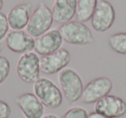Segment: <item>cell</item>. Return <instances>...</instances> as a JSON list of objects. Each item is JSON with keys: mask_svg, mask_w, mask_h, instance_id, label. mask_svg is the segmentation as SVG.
<instances>
[{"mask_svg": "<svg viewBox=\"0 0 126 118\" xmlns=\"http://www.w3.org/2000/svg\"><path fill=\"white\" fill-rule=\"evenodd\" d=\"M58 83L63 97L67 103H74L80 100L84 85L79 73L73 68L66 67L58 74Z\"/></svg>", "mask_w": 126, "mask_h": 118, "instance_id": "obj_1", "label": "cell"}, {"mask_svg": "<svg viewBox=\"0 0 126 118\" xmlns=\"http://www.w3.org/2000/svg\"><path fill=\"white\" fill-rule=\"evenodd\" d=\"M63 42L70 45L86 46L93 43L94 37L89 27L79 21L63 23L59 28Z\"/></svg>", "mask_w": 126, "mask_h": 118, "instance_id": "obj_2", "label": "cell"}, {"mask_svg": "<svg viewBox=\"0 0 126 118\" xmlns=\"http://www.w3.org/2000/svg\"><path fill=\"white\" fill-rule=\"evenodd\" d=\"M34 94L39 98L45 107L56 109L63 102L61 89L53 81L46 78H39L34 83Z\"/></svg>", "mask_w": 126, "mask_h": 118, "instance_id": "obj_3", "label": "cell"}, {"mask_svg": "<svg viewBox=\"0 0 126 118\" xmlns=\"http://www.w3.org/2000/svg\"><path fill=\"white\" fill-rule=\"evenodd\" d=\"M53 22L52 10L44 2H41L30 16L26 32L34 38H37L50 30Z\"/></svg>", "mask_w": 126, "mask_h": 118, "instance_id": "obj_4", "label": "cell"}, {"mask_svg": "<svg viewBox=\"0 0 126 118\" xmlns=\"http://www.w3.org/2000/svg\"><path fill=\"white\" fill-rule=\"evenodd\" d=\"M40 58L36 53L22 54L16 64V73L22 81L34 84L40 78Z\"/></svg>", "mask_w": 126, "mask_h": 118, "instance_id": "obj_5", "label": "cell"}, {"mask_svg": "<svg viewBox=\"0 0 126 118\" xmlns=\"http://www.w3.org/2000/svg\"><path fill=\"white\" fill-rule=\"evenodd\" d=\"M112 87V81L107 77L94 78L84 86L80 98L81 102L87 104L96 103L98 100L110 94Z\"/></svg>", "mask_w": 126, "mask_h": 118, "instance_id": "obj_6", "label": "cell"}, {"mask_svg": "<svg viewBox=\"0 0 126 118\" xmlns=\"http://www.w3.org/2000/svg\"><path fill=\"white\" fill-rule=\"evenodd\" d=\"M116 13L112 4L106 0H98L96 9L91 18V24L96 32L103 33L113 25Z\"/></svg>", "mask_w": 126, "mask_h": 118, "instance_id": "obj_7", "label": "cell"}, {"mask_svg": "<svg viewBox=\"0 0 126 118\" xmlns=\"http://www.w3.org/2000/svg\"><path fill=\"white\" fill-rule=\"evenodd\" d=\"M71 54L66 48H61L53 54L40 58V69L44 74L53 75L65 69L70 63Z\"/></svg>", "mask_w": 126, "mask_h": 118, "instance_id": "obj_8", "label": "cell"}, {"mask_svg": "<svg viewBox=\"0 0 126 118\" xmlns=\"http://www.w3.org/2000/svg\"><path fill=\"white\" fill-rule=\"evenodd\" d=\"M35 39L23 30H12L5 37L7 47L15 54H24L35 49Z\"/></svg>", "mask_w": 126, "mask_h": 118, "instance_id": "obj_9", "label": "cell"}, {"mask_svg": "<svg viewBox=\"0 0 126 118\" xmlns=\"http://www.w3.org/2000/svg\"><path fill=\"white\" fill-rule=\"evenodd\" d=\"M94 110L111 118L122 117L126 114V102L120 97L109 94L95 103Z\"/></svg>", "mask_w": 126, "mask_h": 118, "instance_id": "obj_10", "label": "cell"}, {"mask_svg": "<svg viewBox=\"0 0 126 118\" xmlns=\"http://www.w3.org/2000/svg\"><path fill=\"white\" fill-rule=\"evenodd\" d=\"M63 39L59 30H50L35 38V51L40 55H47L61 49Z\"/></svg>", "mask_w": 126, "mask_h": 118, "instance_id": "obj_11", "label": "cell"}, {"mask_svg": "<svg viewBox=\"0 0 126 118\" xmlns=\"http://www.w3.org/2000/svg\"><path fill=\"white\" fill-rule=\"evenodd\" d=\"M16 103L25 118H42L44 113V105L39 98L31 92L18 96Z\"/></svg>", "mask_w": 126, "mask_h": 118, "instance_id": "obj_12", "label": "cell"}, {"mask_svg": "<svg viewBox=\"0 0 126 118\" xmlns=\"http://www.w3.org/2000/svg\"><path fill=\"white\" fill-rule=\"evenodd\" d=\"M31 9L30 4H20L13 7L7 15L10 28L13 30L26 29L31 16Z\"/></svg>", "mask_w": 126, "mask_h": 118, "instance_id": "obj_13", "label": "cell"}, {"mask_svg": "<svg viewBox=\"0 0 126 118\" xmlns=\"http://www.w3.org/2000/svg\"><path fill=\"white\" fill-rule=\"evenodd\" d=\"M77 0H54L52 9L54 21L58 23H66L72 21L76 15Z\"/></svg>", "mask_w": 126, "mask_h": 118, "instance_id": "obj_14", "label": "cell"}, {"mask_svg": "<svg viewBox=\"0 0 126 118\" xmlns=\"http://www.w3.org/2000/svg\"><path fill=\"white\" fill-rule=\"evenodd\" d=\"M98 0H77V9H76V18L77 21L86 23L91 20L95 9H96Z\"/></svg>", "mask_w": 126, "mask_h": 118, "instance_id": "obj_15", "label": "cell"}, {"mask_svg": "<svg viewBox=\"0 0 126 118\" xmlns=\"http://www.w3.org/2000/svg\"><path fill=\"white\" fill-rule=\"evenodd\" d=\"M108 43L114 52L126 55V32H119L110 35Z\"/></svg>", "mask_w": 126, "mask_h": 118, "instance_id": "obj_16", "label": "cell"}, {"mask_svg": "<svg viewBox=\"0 0 126 118\" xmlns=\"http://www.w3.org/2000/svg\"><path fill=\"white\" fill-rule=\"evenodd\" d=\"M88 111L85 108L74 106L66 111L61 118H88Z\"/></svg>", "mask_w": 126, "mask_h": 118, "instance_id": "obj_17", "label": "cell"}, {"mask_svg": "<svg viewBox=\"0 0 126 118\" xmlns=\"http://www.w3.org/2000/svg\"><path fill=\"white\" fill-rule=\"evenodd\" d=\"M11 72V63L4 56L0 55V85H2L9 77Z\"/></svg>", "mask_w": 126, "mask_h": 118, "instance_id": "obj_18", "label": "cell"}, {"mask_svg": "<svg viewBox=\"0 0 126 118\" xmlns=\"http://www.w3.org/2000/svg\"><path fill=\"white\" fill-rule=\"evenodd\" d=\"M10 25L7 20V16L0 11V42H2L9 33Z\"/></svg>", "mask_w": 126, "mask_h": 118, "instance_id": "obj_19", "label": "cell"}, {"mask_svg": "<svg viewBox=\"0 0 126 118\" xmlns=\"http://www.w3.org/2000/svg\"><path fill=\"white\" fill-rule=\"evenodd\" d=\"M11 114V106L4 100H0V118H9Z\"/></svg>", "mask_w": 126, "mask_h": 118, "instance_id": "obj_20", "label": "cell"}, {"mask_svg": "<svg viewBox=\"0 0 126 118\" xmlns=\"http://www.w3.org/2000/svg\"><path fill=\"white\" fill-rule=\"evenodd\" d=\"M88 118H111V117H109V116H106L103 114H100V113L96 112L94 110L88 114Z\"/></svg>", "mask_w": 126, "mask_h": 118, "instance_id": "obj_21", "label": "cell"}, {"mask_svg": "<svg viewBox=\"0 0 126 118\" xmlns=\"http://www.w3.org/2000/svg\"><path fill=\"white\" fill-rule=\"evenodd\" d=\"M42 118H59V117L54 114H47V115H46V116H42Z\"/></svg>", "mask_w": 126, "mask_h": 118, "instance_id": "obj_22", "label": "cell"}, {"mask_svg": "<svg viewBox=\"0 0 126 118\" xmlns=\"http://www.w3.org/2000/svg\"><path fill=\"white\" fill-rule=\"evenodd\" d=\"M3 6H4V2H3V0H0V11L3 9Z\"/></svg>", "mask_w": 126, "mask_h": 118, "instance_id": "obj_23", "label": "cell"}, {"mask_svg": "<svg viewBox=\"0 0 126 118\" xmlns=\"http://www.w3.org/2000/svg\"><path fill=\"white\" fill-rule=\"evenodd\" d=\"M3 49H4V46H3L2 44L0 43V53L2 52V51H3Z\"/></svg>", "mask_w": 126, "mask_h": 118, "instance_id": "obj_24", "label": "cell"}]
</instances>
